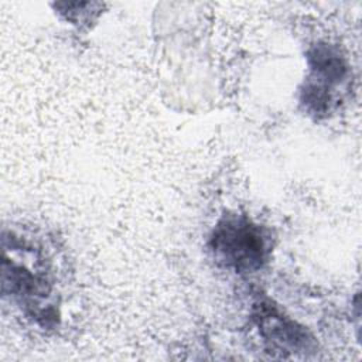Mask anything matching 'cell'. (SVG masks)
Segmentation results:
<instances>
[{"instance_id": "obj_2", "label": "cell", "mask_w": 362, "mask_h": 362, "mask_svg": "<svg viewBox=\"0 0 362 362\" xmlns=\"http://www.w3.org/2000/svg\"><path fill=\"white\" fill-rule=\"evenodd\" d=\"M310 76L301 102L314 115H325L335 103V89L348 78V64L339 52L328 45H317L308 55Z\"/></svg>"}, {"instance_id": "obj_1", "label": "cell", "mask_w": 362, "mask_h": 362, "mask_svg": "<svg viewBox=\"0 0 362 362\" xmlns=\"http://www.w3.org/2000/svg\"><path fill=\"white\" fill-rule=\"evenodd\" d=\"M214 257L236 273H253L267 259V238L259 225L245 216H228L211 236Z\"/></svg>"}, {"instance_id": "obj_3", "label": "cell", "mask_w": 362, "mask_h": 362, "mask_svg": "<svg viewBox=\"0 0 362 362\" xmlns=\"http://www.w3.org/2000/svg\"><path fill=\"white\" fill-rule=\"evenodd\" d=\"M253 318L262 338L272 351L286 356L288 354L297 355L311 349L313 338L308 332L296 321L283 315V313L270 303L260 301L256 304Z\"/></svg>"}]
</instances>
